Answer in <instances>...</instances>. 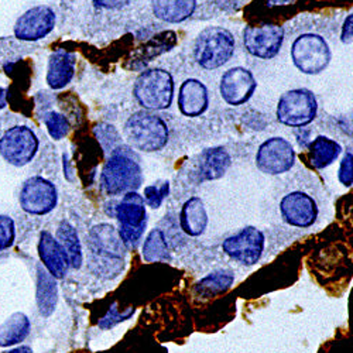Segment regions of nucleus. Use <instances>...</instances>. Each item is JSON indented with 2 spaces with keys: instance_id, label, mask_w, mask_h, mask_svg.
I'll return each instance as SVG.
<instances>
[{
  "instance_id": "nucleus-1",
  "label": "nucleus",
  "mask_w": 353,
  "mask_h": 353,
  "mask_svg": "<svg viewBox=\"0 0 353 353\" xmlns=\"http://www.w3.org/2000/svg\"><path fill=\"white\" fill-rule=\"evenodd\" d=\"M143 184L140 159L129 145L112 150L101 172V187L110 196L137 191Z\"/></svg>"
},
{
  "instance_id": "nucleus-2",
  "label": "nucleus",
  "mask_w": 353,
  "mask_h": 353,
  "mask_svg": "<svg viewBox=\"0 0 353 353\" xmlns=\"http://www.w3.org/2000/svg\"><path fill=\"white\" fill-rule=\"evenodd\" d=\"M123 137L132 150L157 153L167 145L170 130L157 112L141 109L128 117L123 125Z\"/></svg>"
},
{
  "instance_id": "nucleus-3",
  "label": "nucleus",
  "mask_w": 353,
  "mask_h": 353,
  "mask_svg": "<svg viewBox=\"0 0 353 353\" xmlns=\"http://www.w3.org/2000/svg\"><path fill=\"white\" fill-rule=\"evenodd\" d=\"M236 50V40L232 32L221 26L203 28L194 44L195 63L207 71L226 65Z\"/></svg>"
},
{
  "instance_id": "nucleus-4",
  "label": "nucleus",
  "mask_w": 353,
  "mask_h": 353,
  "mask_svg": "<svg viewBox=\"0 0 353 353\" xmlns=\"http://www.w3.org/2000/svg\"><path fill=\"white\" fill-rule=\"evenodd\" d=\"M175 94L172 75L163 68L143 71L134 82L133 97L136 102L150 112L165 110L171 106Z\"/></svg>"
},
{
  "instance_id": "nucleus-5",
  "label": "nucleus",
  "mask_w": 353,
  "mask_h": 353,
  "mask_svg": "<svg viewBox=\"0 0 353 353\" xmlns=\"http://www.w3.org/2000/svg\"><path fill=\"white\" fill-rule=\"evenodd\" d=\"M291 61L301 74L318 75L325 71L332 60L328 41L319 34L304 33L292 41Z\"/></svg>"
},
{
  "instance_id": "nucleus-6",
  "label": "nucleus",
  "mask_w": 353,
  "mask_h": 353,
  "mask_svg": "<svg viewBox=\"0 0 353 353\" xmlns=\"http://www.w3.org/2000/svg\"><path fill=\"white\" fill-rule=\"evenodd\" d=\"M318 114V101L311 90L296 88L284 92L276 108L277 121L288 128L304 129Z\"/></svg>"
},
{
  "instance_id": "nucleus-7",
  "label": "nucleus",
  "mask_w": 353,
  "mask_h": 353,
  "mask_svg": "<svg viewBox=\"0 0 353 353\" xmlns=\"http://www.w3.org/2000/svg\"><path fill=\"white\" fill-rule=\"evenodd\" d=\"M114 218L119 222L121 241L125 248L134 249L147 228V207L143 196L137 192H128L114 208Z\"/></svg>"
},
{
  "instance_id": "nucleus-8",
  "label": "nucleus",
  "mask_w": 353,
  "mask_h": 353,
  "mask_svg": "<svg viewBox=\"0 0 353 353\" xmlns=\"http://www.w3.org/2000/svg\"><path fill=\"white\" fill-rule=\"evenodd\" d=\"M256 167L268 175H280L288 172L296 164L297 154L291 141L274 136L264 140L256 153Z\"/></svg>"
},
{
  "instance_id": "nucleus-9",
  "label": "nucleus",
  "mask_w": 353,
  "mask_h": 353,
  "mask_svg": "<svg viewBox=\"0 0 353 353\" xmlns=\"http://www.w3.org/2000/svg\"><path fill=\"white\" fill-rule=\"evenodd\" d=\"M39 137L27 126H14L0 139V154L12 165L24 167L39 152Z\"/></svg>"
},
{
  "instance_id": "nucleus-10",
  "label": "nucleus",
  "mask_w": 353,
  "mask_h": 353,
  "mask_svg": "<svg viewBox=\"0 0 353 353\" xmlns=\"http://www.w3.org/2000/svg\"><path fill=\"white\" fill-rule=\"evenodd\" d=\"M264 245L266 238L263 232L254 226H246L226 238L222 243V250L242 266H254L263 256Z\"/></svg>"
},
{
  "instance_id": "nucleus-11",
  "label": "nucleus",
  "mask_w": 353,
  "mask_h": 353,
  "mask_svg": "<svg viewBox=\"0 0 353 353\" xmlns=\"http://www.w3.org/2000/svg\"><path fill=\"white\" fill-rule=\"evenodd\" d=\"M284 28L279 24L248 26L243 30L245 50L259 60H272L277 57L284 44Z\"/></svg>"
},
{
  "instance_id": "nucleus-12",
  "label": "nucleus",
  "mask_w": 353,
  "mask_h": 353,
  "mask_svg": "<svg viewBox=\"0 0 353 353\" xmlns=\"http://www.w3.org/2000/svg\"><path fill=\"white\" fill-rule=\"evenodd\" d=\"M279 210L287 225L299 229L314 226L319 216L315 198L304 191H291L285 194L280 201Z\"/></svg>"
},
{
  "instance_id": "nucleus-13",
  "label": "nucleus",
  "mask_w": 353,
  "mask_h": 353,
  "mask_svg": "<svg viewBox=\"0 0 353 353\" xmlns=\"http://www.w3.org/2000/svg\"><path fill=\"white\" fill-rule=\"evenodd\" d=\"M57 203L58 191L51 181L43 176H32L24 183L20 192V205L27 214L47 215L55 210Z\"/></svg>"
},
{
  "instance_id": "nucleus-14",
  "label": "nucleus",
  "mask_w": 353,
  "mask_h": 353,
  "mask_svg": "<svg viewBox=\"0 0 353 353\" xmlns=\"http://www.w3.org/2000/svg\"><path fill=\"white\" fill-rule=\"evenodd\" d=\"M257 90V81L253 72L245 67H233L223 72L219 82V92L229 106L248 103Z\"/></svg>"
},
{
  "instance_id": "nucleus-15",
  "label": "nucleus",
  "mask_w": 353,
  "mask_h": 353,
  "mask_svg": "<svg viewBox=\"0 0 353 353\" xmlns=\"http://www.w3.org/2000/svg\"><path fill=\"white\" fill-rule=\"evenodd\" d=\"M55 23V12L50 6L40 5L27 10L17 19L14 36L21 41H39L54 30Z\"/></svg>"
},
{
  "instance_id": "nucleus-16",
  "label": "nucleus",
  "mask_w": 353,
  "mask_h": 353,
  "mask_svg": "<svg viewBox=\"0 0 353 353\" xmlns=\"http://www.w3.org/2000/svg\"><path fill=\"white\" fill-rule=\"evenodd\" d=\"M176 106L187 117L202 116L210 108V91L207 85L196 78L185 79L180 90Z\"/></svg>"
},
{
  "instance_id": "nucleus-17",
  "label": "nucleus",
  "mask_w": 353,
  "mask_h": 353,
  "mask_svg": "<svg viewBox=\"0 0 353 353\" xmlns=\"http://www.w3.org/2000/svg\"><path fill=\"white\" fill-rule=\"evenodd\" d=\"M39 254L44 264V269L54 277L63 279L68 272L70 261L58 241L47 230L41 232L39 242Z\"/></svg>"
},
{
  "instance_id": "nucleus-18",
  "label": "nucleus",
  "mask_w": 353,
  "mask_h": 353,
  "mask_svg": "<svg viewBox=\"0 0 353 353\" xmlns=\"http://www.w3.org/2000/svg\"><path fill=\"white\" fill-rule=\"evenodd\" d=\"M232 165V157L225 147L207 149L196 163V176L199 181H216L228 172Z\"/></svg>"
},
{
  "instance_id": "nucleus-19",
  "label": "nucleus",
  "mask_w": 353,
  "mask_h": 353,
  "mask_svg": "<svg viewBox=\"0 0 353 353\" xmlns=\"http://www.w3.org/2000/svg\"><path fill=\"white\" fill-rule=\"evenodd\" d=\"M77 68V57L72 52L60 50L50 57L47 68V83L54 91L64 90L72 81Z\"/></svg>"
},
{
  "instance_id": "nucleus-20",
  "label": "nucleus",
  "mask_w": 353,
  "mask_h": 353,
  "mask_svg": "<svg viewBox=\"0 0 353 353\" xmlns=\"http://www.w3.org/2000/svg\"><path fill=\"white\" fill-rule=\"evenodd\" d=\"M210 223V216L205 203L199 196H191L183 205L180 212V228L191 238H198L205 233Z\"/></svg>"
},
{
  "instance_id": "nucleus-21",
  "label": "nucleus",
  "mask_w": 353,
  "mask_h": 353,
  "mask_svg": "<svg viewBox=\"0 0 353 353\" xmlns=\"http://www.w3.org/2000/svg\"><path fill=\"white\" fill-rule=\"evenodd\" d=\"M91 245L98 254V257H109V259H119L123 256L125 245L121 241L117 230L108 223H102L95 226L91 230Z\"/></svg>"
},
{
  "instance_id": "nucleus-22",
  "label": "nucleus",
  "mask_w": 353,
  "mask_h": 353,
  "mask_svg": "<svg viewBox=\"0 0 353 353\" xmlns=\"http://www.w3.org/2000/svg\"><path fill=\"white\" fill-rule=\"evenodd\" d=\"M150 5L156 19L170 24H179L195 13L198 0H150Z\"/></svg>"
},
{
  "instance_id": "nucleus-23",
  "label": "nucleus",
  "mask_w": 353,
  "mask_h": 353,
  "mask_svg": "<svg viewBox=\"0 0 353 353\" xmlns=\"http://www.w3.org/2000/svg\"><path fill=\"white\" fill-rule=\"evenodd\" d=\"M342 152V145L328 136H316L308 145L310 163L316 170L332 165Z\"/></svg>"
},
{
  "instance_id": "nucleus-24",
  "label": "nucleus",
  "mask_w": 353,
  "mask_h": 353,
  "mask_svg": "<svg viewBox=\"0 0 353 353\" xmlns=\"http://www.w3.org/2000/svg\"><path fill=\"white\" fill-rule=\"evenodd\" d=\"M58 287L57 280L43 266L37 269V305L43 316H50L57 307Z\"/></svg>"
},
{
  "instance_id": "nucleus-25",
  "label": "nucleus",
  "mask_w": 353,
  "mask_h": 353,
  "mask_svg": "<svg viewBox=\"0 0 353 353\" xmlns=\"http://www.w3.org/2000/svg\"><path fill=\"white\" fill-rule=\"evenodd\" d=\"M32 323L28 316L23 312L10 315L2 325H0V346H13L23 342L30 334Z\"/></svg>"
},
{
  "instance_id": "nucleus-26",
  "label": "nucleus",
  "mask_w": 353,
  "mask_h": 353,
  "mask_svg": "<svg viewBox=\"0 0 353 353\" xmlns=\"http://www.w3.org/2000/svg\"><path fill=\"white\" fill-rule=\"evenodd\" d=\"M55 239L63 246L70 261V268L79 269L82 266L83 256H82V246L79 242V236L75 228L68 221H63L57 229Z\"/></svg>"
},
{
  "instance_id": "nucleus-27",
  "label": "nucleus",
  "mask_w": 353,
  "mask_h": 353,
  "mask_svg": "<svg viewBox=\"0 0 353 353\" xmlns=\"http://www.w3.org/2000/svg\"><path fill=\"white\" fill-rule=\"evenodd\" d=\"M143 259L147 263H159L170 260V250L165 241V234L161 229L154 228L147 234L143 243Z\"/></svg>"
},
{
  "instance_id": "nucleus-28",
  "label": "nucleus",
  "mask_w": 353,
  "mask_h": 353,
  "mask_svg": "<svg viewBox=\"0 0 353 353\" xmlns=\"http://www.w3.org/2000/svg\"><path fill=\"white\" fill-rule=\"evenodd\" d=\"M234 281V274L230 270L221 269L215 270L207 277H203L195 287V290L202 294V296H215V294L223 292Z\"/></svg>"
},
{
  "instance_id": "nucleus-29",
  "label": "nucleus",
  "mask_w": 353,
  "mask_h": 353,
  "mask_svg": "<svg viewBox=\"0 0 353 353\" xmlns=\"http://www.w3.org/2000/svg\"><path fill=\"white\" fill-rule=\"evenodd\" d=\"M170 194V181L168 180H159L150 185L144 187L143 191V199L145 207H149L152 210H159L165 198Z\"/></svg>"
},
{
  "instance_id": "nucleus-30",
  "label": "nucleus",
  "mask_w": 353,
  "mask_h": 353,
  "mask_svg": "<svg viewBox=\"0 0 353 353\" xmlns=\"http://www.w3.org/2000/svg\"><path fill=\"white\" fill-rule=\"evenodd\" d=\"M44 125L48 130V134L54 140H63L70 133V122L67 117L58 112H48L44 116Z\"/></svg>"
},
{
  "instance_id": "nucleus-31",
  "label": "nucleus",
  "mask_w": 353,
  "mask_h": 353,
  "mask_svg": "<svg viewBox=\"0 0 353 353\" xmlns=\"http://www.w3.org/2000/svg\"><path fill=\"white\" fill-rule=\"evenodd\" d=\"M133 314H134V308H128L125 311H121L117 308V303H113L112 307L108 310V312L103 315V318L98 322V325L102 330H112L113 327L117 325V323L128 321Z\"/></svg>"
},
{
  "instance_id": "nucleus-32",
  "label": "nucleus",
  "mask_w": 353,
  "mask_h": 353,
  "mask_svg": "<svg viewBox=\"0 0 353 353\" xmlns=\"http://www.w3.org/2000/svg\"><path fill=\"white\" fill-rule=\"evenodd\" d=\"M338 181L343 187H352L353 184V154L350 150L345 152L339 170H338Z\"/></svg>"
},
{
  "instance_id": "nucleus-33",
  "label": "nucleus",
  "mask_w": 353,
  "mask_h": 353,
  "mask_svg": "<svg viewBox=\"0 0 353 353\" xmlns=\"http://www.w3.org/2000/svg\"><path fill=\"white\" fill-rule=\"evenodd\" d=\"M14 222L5 215H0V250L8 249L14 242Z\"/></svg>"
},
{
  "instance_id": "nucleus-34",
  "label": "nucleus",
  "mask_w": 353,
  "mask_h": 353,
  "mask_svg": "<svg viewBox=\"0 0 353 353\" xmlns=\"http://www.w3.org/2000/svg\"><path fill=\"white\" fill-rule=\"evenodd\" d=\"M94 3L105 10H122L132 3V0H94Z\"/></svg>"
},
{
  "instance_id": "nucleus-35",
  "label": "nucleus",
  "mask_w": 353,
  "mask_h": 353,
  "mask_svg": "<svg viewBox=\"0 0 353 353\" xmlns=\"http://www.w3.org/2000/svg\"><path fill=\"white\" fill-rule=\"evenodd\" d=\"M353 37V14L346 16L343 24H342V32H341V40L343 44H350Z\"/></svg>"
},
{
  "instance_id": "nucleus-36",
  "label": "nucleus",
  "mask_w": 353,
  "mask_h": 353,
  "mask_svg": "<svg viewBox=\"0 0 353 353\" xmlns=\"http://www.w3.org/2000/svg\"><path fill=\"white\" fill-rule=\"evenodd\" d=\"M8 103V92L3 88H0V109H3Z\"/></svg>"
},
{
  "instance_id": "nucleus-37",
  "label": "nucleus",
  "mask_w": 353,
  "mask_h": 353,
  "mask_svg": "<svg viewBox=\"0 0 353 353\" xmlns=\"http://www.w3.org/2000/svg\"><path fill=\"white\" fill-rule=\"evenodd\" d=\"M8 353H33V350H32V347H28V346H19V347L8 352Z\"/></svg>"
}]
</instances>
